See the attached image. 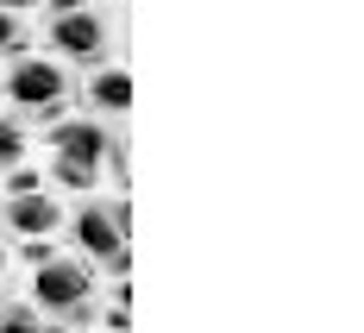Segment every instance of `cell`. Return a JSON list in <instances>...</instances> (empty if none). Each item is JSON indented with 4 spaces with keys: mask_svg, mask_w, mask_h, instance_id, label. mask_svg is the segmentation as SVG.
<instances>
[{
    "mask_svg": "<svg viewBox=\"0 0 364 333\" xmlns=\"http://www.w3.org/2000/svg\"><path fill=\"white\" fill-rule=\"evenodd\" d=\"M70 70L50 63L44 51H26V57H6L0 63V107L13 113L26 132H44L70 113Z\"/></svg>",
    "mask_w": 364,
    "mask_h": 333,
    "instance_id": "1",
    "label": "cell"
},
{
    "mask_svg": "<svg viewBox=\"0 0 364 333\" xmlns=\"http://www.w3.org/2000/svg\"><path fill=\"white\" fill-rule=\"evenodd\" d=\"M32 51H44L63 70H95L113 57V13L107 6H70V13H32Z\"/></svg>",
    "mask_w": 364,
    "mask_h": 333,
    "instance_id": "2",
    "label": "cell"
},
{
    "mask_svg": "<svg viewBox=\"0 0 364 333\" xmlns=\"http://www.w3.org/2000/svg\"><path fill=\"white\" fill-rule=\"evenodd\" d=\"M26 302H32L44 321H70L82 302H95V264L75 258V252H57L26 270Z\"/></svg>",
    "mask_w": 364,
    "mask_h": 333,
    "instance_id": "3",
    "label": "cell"
},
{
    "mask_svg": "<svg viewBox=\"0 0 364 333\" xmlns=\"http://www.w3.org/2000/svg\"><path fill=\"white\" fill-rule=\"evenodd\" d=\"M57 233H63V245H70L75 258H88L95 270L126 245V226H119V214H113V195L107 201H101V195H75V208L63 214Z\"/></svg>",
    "mask_w": 364,
    "mask_h": 333,
    "instance_id": "4",
    "label": "cell"
},
{
    "mask_svg": "<svg viewBox=\"0 0 364 333\" xmlns=\"http://www.w3.org/2000/svg\"><path fill=\"white\" fill-rule=\"evenodd\" d=\"M70 107L88 113V120H101V126H119L126 113H132V70H119V63H95V70H82V82L70 88Z\"/></svg>",
    "mask_w": 364,
    "mask_h": 333,
    "instance_id": "5",
    "label": "cell"
},
{
    "mask_svg": "<svg viewBox=\"0 0 364 333\" xmlns=\"http://www.w3.org/2000/svg\"><path fill=\"white\" fill-rule=\"evenodd\" d=\"M63 226V208L50 189H32V195H0V239L19 245V239H57Z\"/></svg>",
    "mask_w": 364,
    "mask_h": 333,
    "instance_id": "6",
    "label": "cell"
},
{
    "mask_svg": "<svg viewBox=\"0 0 364 333\" xmlns=\"http://www.w3.org/2000/svg\"><path fill=\"white\" fill-rule=\"evenodd\" d=\"M38 139H44V151H57V157H75V164H95V170H101L113 126H101V120H88V113H75V107H70L57 126H44Z\"/></svg>",
    "mask_w": 364,
    "mask_h": 333,
    "instance_id": "7",
    "label": "cell"
},
{
    "mask_svg": "<svg viewBox=\"0 0 364 333\" xmlns=\"http://www.w3.org/2000/svg\"><path fill=\"white\" fill-rule=\"evenodd\" d=\"M44 183H50V189H70V195H95L101 170H95V164H75V157H57V151H44Z\"/></svg>",
    "mask_w": 364,
    "mask_h": 333,
    "instance_id": "8",
    "label": "cell"
},
{
    "mask_svg": "<svg viewBox=\"0 0 364 333\" xmlns=\"http://www.w3.org/2000/svg\"><path fill=\"white\" fill-rule=\"evenodd\" d=\"M32 13H26V6H13V0H0V63H6V57H26V51H32Z\"/></svg>",
    "mask_w": 364,
    "mask_h": 333,
    "instance_id": "9",
    "label": "cell"
},
{
    "mask_svg": "<svg viewBox=\"0 0 364 333\" xmlns=\"http://www.w3.org/2000/svg\"><path fill=\"white\" fill-rule=\"evenodd\" d=\"M0 333H44V314L26 296H0Z\"/></svg>",
    "mask_w": 364,
    "mask_h": 333,
    "instance_id": "10",
    "label": "cell"
},
{
    "mask_svg": "<svg viewBox=\"0 0 364 333\" xmlns=\"http://www.w3.org/2000/svg\"><path fill=\"white\" fill-rule=\"evenodd\" d=\"M26 151H32V132L13 120V113L0 107V170H13V164H26Z\"/></svg>",
    "mask_w": 364,
    "mask_h": 333,
    "instance_id": "11",
    "label": "cell"
},
{
    "mask_svg": "<svg viewBox=\"0 0 364 333\" xmlns=\"http://www.w3.org/2000/svg\"><path fill=\"white\" fill-rule=\"evenodd\" d=\"M57 252H63V245H57V239H19V245H13V258H19V270H32V264H44V258H57Z\"/></svg>",
    "mask_w": 364,
    "mask_h": 333,
    "instance_id": "12",
    "label": "cell"
},
{
    "mask_svg": "<svg viewBox=\"0 0 364 333\" xmlns=\"http://www.w3.org/2000/svg\"><path fill=\"white\" fill-rule=\"evenodd\" d=\"M6 176V195H32V189H44V170H26V164H13V170H0Z\"/></svg>",
    "mask_w": 364,
    "mask_h": 333,
    "instance_id": "13",
    "label": "cell"
},
{
    "mask_svg": "<svg viewBox=\"0 0 364 333\" xmlns=\"http://www.w3.org/2000/svg\"><path fill=\"white\" fill-rule=\"evenodd\" d=\"M6 277H13V245L0 239V296H13V283H6Z\"/></svg>",
    "mask_w": 364,
    "mask_h": 333,
    "instance_id": "14",
    "label": "cell"
},
{
    "mask_svg": "<svg viewBox=\"0 0 364 333\" xmlns=\"http://www.w3.org/2000/svg\"><path fill=\"white\" fill-rule=\"evenodd\" d=\"M101 270H107V277H126V270H132V252H126V245H119V252H113V258L101 264Z\"/></svg>",
    "mask_w": 364,
    "mask_h": 333,
    "instance_id": "15",
    "label": "cell"
},
{
    "mask_svg": "<svg viewBox=\"0 0 364 333\" xmlns=\"http://www.w3.org/2000/svg\"><path fill=\"white\" fill-rule=\"evenodd\" d=\"M13 6H26V13H38V6H44V0H13Z\"/></svg>",
    "mask_w": 364,
    "mask_h": 333,
    "instance_id": "16",
    "label": "cell"
},
{
    "mask_svg": "<svg viewBox=\"0 0 364 333\" xmlns=\"http://www.w3.org/2000/svg\"><path fill=\"white\" fill-rule=\"evenodd\" d=\"M44 333H70V327H63V321H44Z\"/></svg>",
    "mask_w": 364,
    "mask_h": 333,
    "instance_id": "17",
    "label": "cell"
},
{
    "mask_svg": "<svg viewBox=\"0 0 364 333\" xmlns=\"http://www.w3.org/2000/svg\"><path fill=\"white\" fill-rule=\"evenodd\" d=\"M95 6H119V0H95Z\"/></svg>",
    "mask_w": 364,
    "mask_h": 333,
    "instance_id": "18",
    "label": "cell"
}]
</instances>
